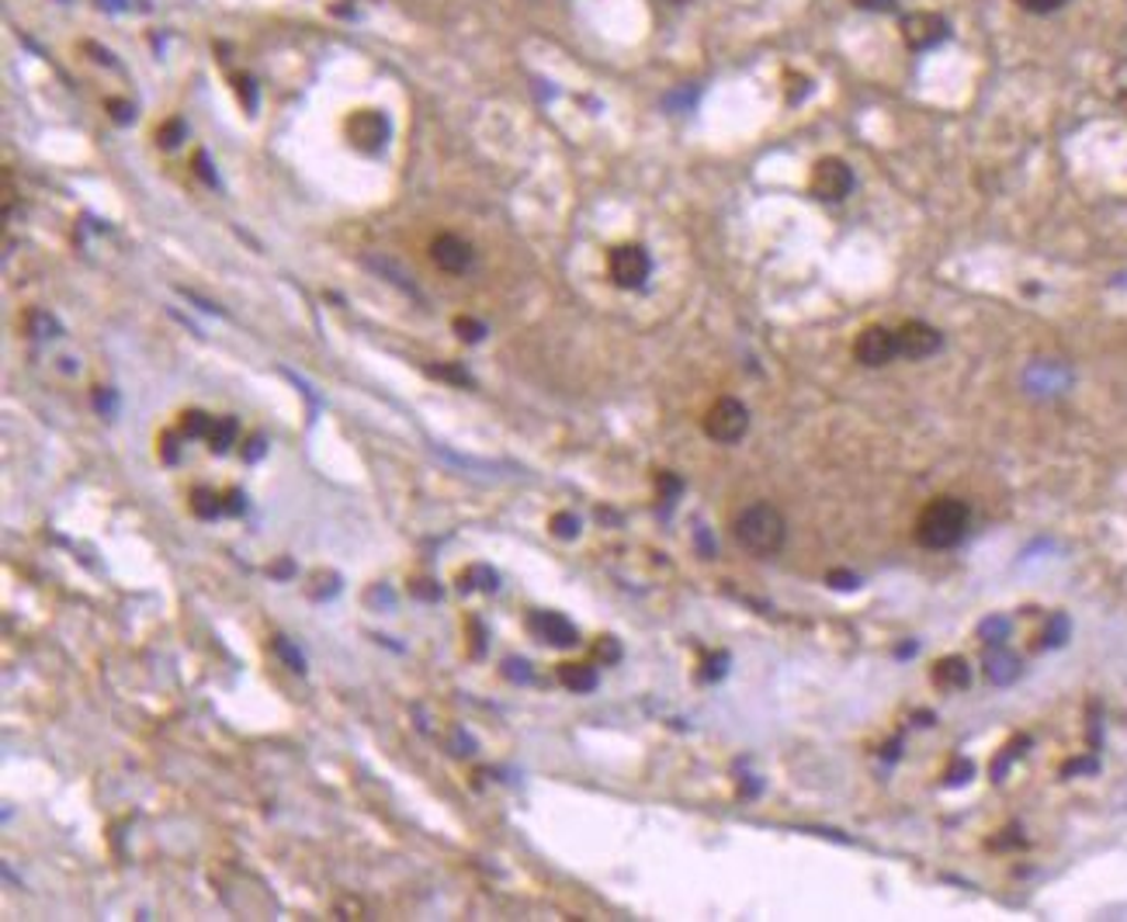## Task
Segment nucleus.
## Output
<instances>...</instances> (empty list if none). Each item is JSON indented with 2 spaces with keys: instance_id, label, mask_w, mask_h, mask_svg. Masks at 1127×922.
I'll return each mask as SVG.
<instances>
[{
  "instance_id": "f257e3e1",
  "label": "nucleus",
  "mask_w": 1127,
  "mask_h": 922,
  "mask_svg": "<svg viewBox=\"0 0 1127 922\" xmlns=\"http://www.w3.org/2000/svg\"><path fill=\"white\" fill-rule=\"evenodd\" d=\"M968 520H971V510H968L964 499L937 496L934 503H926L919 520H916V541L923 548H934V552L955 548L968 535Z\"/></svg>"
},
{
  "instance_id": "f03ea898",
  "label": "nucleus",
  "mask_w": 1127,
  "mask_h": 922,
  "mask_svg": "<svg viewBox=\"0 0 1127 922\" xmlns=\"http://www.w3.org/2000/svg\"><path fill=\"white\" fill-rule=\"evenodd\" d=\"M733 535H736V541L746 548V552L767 559V555H778L781 548H784L788 524H784L778 507H770V503H754V507H746L736 517Z\"/></svg>"
},
{
  "instance_id": "7ed1b4c3",
  "label": "nucleus",
  "mask_w": 1127,
  "mask_h": 922,
  "mask_svg": "<svg viewBox=\"0 0 1127 922\" xmlns=\"http://www.w3.org/2000/svg\"><path fill=\"white\" fill-rule=\"evenodd\" d=\"M749 430V409L733 400V395H725V400H718L708 416H704V434L712 437V441L718 445H736L743 441V434Z\"/></svg>"
},
{
  "instance_id": "20e7f679",
  "label": "nucleus",
  "mask_w": 1127,
  "mask_h": 922,
  "mask_svg": "<svg viewBox=\"0 0 1127 922\" xmlns=\"http://www.w3.org/2000/svg\"><path fill=\"white\" fill-rule=\"evenodd\" d=\"M607 271H611V281L617 284V289H643L649 271H652V260L646 254V247H638V244H622V247H614L611 257H607Z\"/></svg>"
},
{
  "instance_id": "39448f33",
  "label": "nucleus",
  "mask_w": 1127,
  "mask_h": 922,
  "mask_svg": "<svg viewBox=\"0 0 1127 922\" xmlns=\"http://www.w3.org/2000/svg\"><path fill=\"white\" fill-rule=\"evenodd\" d=\"M853 191V170L847 160L839 157H823L812 170V194L819 202H844V198Z\"/></svg>"
},
{
  "instance_id": "423d86ee",
  "label": "nucleus",
  "mask_w": 1127,
  "mask_h": 922,
  "mask_svg": "<svg viewBox=\"0 0 1127 922\" xmlns=\"http://www.w3.org/2000/svg\"><path fill=\"white\" fill-rule=\"evenodd\" d=\"M947 35H950L947 18H940L934 11H916L910 18H902V38H905V46H910L913 53L937 49Z\"/></svg>"
},
{
  "instance_id": "0eeeda50",
  "label": "nucleus",
  "mask_w": 1127,
  "mask_h": 922,
  "mask_svg": "<svg viewBox=\"0 0 1127 922\" xmlns=\"http://www.w3.org/2000/svg\"><path fill=\"white\" fill-rule=\"evenodd\" d=\"M895 355H899V340H895V329L889 326H868L864 334L853 340V358L864 368H881Z\"/></svg>"
},
{
  "instance_id": "6e6552de",
  "label": "nucleus",
  "mask_w": 1127,
  "mask_h": 922,
  "mask_svg": "<svg viewBox=\"0 0 1127 922\" xmlns=\"http://www.w3.org/2000/svg\"><path fill=\"white\" fill-rule=\"evenodd\" d=\"M895 340H899V355L910 361L934 358L944 344L940 329H934L930 323H905L902 329H895Z\"/></svg>"
},
{
  "instance_id": "1a4fd4ad",
  "label": "nucleus",
  "mask_w": 1127,
  "mask_h": 922,
  "mask_svg": "<svg viewBox=\"0 0 1127 922\" xmlns=\"http://www.w3.org/2000/svg\"><path fill=\"white\" fill-rule=\"evenodd\" d=\"M386 136H389V122L379 112L361 108V112H355L347 119V139L355 143L361 153H379L386 146Z\"/></svg>"
},
{
  "instance_id": "9d476101",
  "label": "nucleus",
  "mask_w": 1127,
  "mask_h": 922,
  "mask_svg": "<svg viewBox=\"0 0 1127 922\" xmlns=\"http://www.w3.org/2000/svg\"><path fill=\"white\" fill-rule=\"evenodd\" d=\"M431 260L437 263L440 271H448V274H466L472 268V247L466 244L461 236H437L434 244H431Z\"/></svg>"
},
{
  "instance_id": "9b49d317",
  "label": "nucleus",
  "mask_w": 1127,
  "mask_h": 922,
  "mask_svg": "<svg viewBox=\"0 0 1127 922\" xmlns=\"http://www.w3.org/2000/svg\"><path fill=\"white\" fill-rule=\"evenodd\" d=\"M527 628H532L542 642L559 645V649H569V645H577V642H580L577 628H572V625L562 618V614H556V610H538V614H532V618H527Z\"/></svg>"
},
{
  "instance_id": "f8f14e48",
  "label": "nucleus",
  "mask_w": 1127,
  "mask_h": 922,
  "mask_svg": "<svg viewBox=\"0 0 1127 922\" xmlns=\"http://www.w3.org/2000/svg\"><path fill=\"white\" fill-rule=\"evenodd\" d=\"M934 679L944 687V690H964L971 684V670L961 655H950V659H940L937 670H934Z\"/></svg>"
},
{
  "instance_id": "ddd939ff",
  "label": "nucleus",
  "mask_w": 1127,
  "mask_h": 922,
  "mask_svg": "<svg viewBox=\"0 0 1127 922\" xmlns=\"http://www.w3.org/2000/svg\"><path fill=\"white\" fill-rule=\"evenodd\" d=\"M559 679L572 694H590L596 687V670L583 666V663H566V666H559Z\"/></svg>"
},
{
  "instance_id": "4468645a",
  "label": "nucleus",
  "mask_w": 1127,
  "mask_h": 922,
  "mask_svg": "<svg viewBox=\"0 0 1127 922\" xmlns=\"http://www.w3.org/2000/svg\"><path fill=\"white\" fill-rule=\"evenodd\" d=\"M233 445H236V420L233 416H219V420H212V430H209V448H212V454H226Z\"/></svg>"
},
{
  "instance_id": "2eb2a0df",
  "label": "nucleus",
  "mask_w": 1127,
  "mask_h": 922,
  "mask_svg": "<svg viewBox=\"0 0 1127 922\" xmlns=\"http://www.w3.org/2000/svg\"><path fill=\"white\" fill-rule=\"evenodd\" d=\"M191 510H194V517H202V520H215L226 507H223V499H219L212 490L198 486V490L191 493Z\"/></svg>"
},
{
  "instance_id": "dca6fc26",
  "label": "nucleus",
  "mask_w": 1127,
  "mask_h": 922,
  "mask_svg": "<svg viewBox=\"0 0 1127 922\" xmlns=\"http://www.w3.org/2000/svg\"><path fill=\"white\" fill-rule=\"evenodd\" d=\"M209 430H212V416H209V413H202V409H188V413L181 416V434H185V437H209Z\"/></svg>"
},
{
  "instance_id": "f3484780",
  "label": "nucleus",
  "mask_w": 1127,
  "mask_h": 922,
  "mask_svg": "<svg viewBox=\"0 0 1127 922\" xmlns=\"http://www.w3.org/2000/svg\"><path fill=\"white\" fill-rule=\"evenodd\" d=\"M185 132H188V125H185L181 119H170V122H164V125L157 128V143H160L164 149H174V146H181Z\"/></svg>"
},
{
  "instance_id": "a211bd4d",
  "label": "nucleus",
  "mask_w": 1127,
  "mask_h": 922,
  "mask_svg": "<svg viewBox=\"0 0 1127 922\" xmlns=\"http://www.w3.org/2000/svg\"><path fill=\"white\" fill-rule=\"evenodd\" d=\"M271 645H275V652L284 659V666L295 670V673H305V659H302V652H299L289 639H284V634H278V639H275Z\"/></svg>"
},
{
  "instance_id": "6ab92c4d",
  "label": "nucleus",
  "mask_w": 1127,
  "mask_h": 922,
  "mask_svg": "<svg viewBox=\"0 0 1127 922\" xmlns=\"http://www.w3.org/2000/svg\"><path fill=\"white\" fill-rule=\"evenodd\" d=\"M455 334H458L461 340H466V344H479V340L486 337V326H482L479 319H472V316H458V319H455Z\"/></svg>"
},
{
  "instance_id": "aec40b11",
  "label": "nucleus",
  "mask_w": 1127,
  "mask_h": 922,
  "mask_svg": "<svg viewBox=\"0 0 1127 922\" xmlns=\"http://www.w3.org/2000/svg\"><path fill=\"white\" fill-rule=\"evenodd\" d=\"M551 535H556V538H577L580 535V520L577 517H572V514H556V517H551Z\"/></svg>"
},
{
  "instance_id": "412c9836",
  "label": "nucleus",
  "mask_w": 1127,
  "mask_h": 922,
  "mask_svg": "<svg viewBox=\"0 0 1127 922\" xmlns=\"http://www.w3.org/2000/svg\"><path fill=\"white\" fill-rule=\"evenodd\" d=\"M29 326H32V334H35V337H59V334H63L59 323H56L53 316H46V313H32Z\"/></svg>"
},
{
  "instance_id": "4be33fe9",
  "label": "nucleus",
  "mask_w": 1127,
  "mask_h": 922,
  "mask_svg": "<svg viewBox=\"0 0 1127 922\" xmlns=\"http://www.w3.org/2000/svg\"><path fill=\"white\" fill-rule=\"evenodd\" d=\"M94 406L101 416H115V406H119V395L115 389H108V385H98L94 389Z\"/></svg>"
},
{
  "instance_id": "5701e85b",
  "label": "nucleus",
  "mask_w": 1127,
  "mask_h": 922,
  "mask_svg": "<svg viewBox=\"0 0 1127 922\" xmlns=\"http://www.w3.org/2000/svg\"><path fill=\"white\" fill-rule=\"evenodd\" d=\"M427 375L434 379H445V382H455V385H472V379L466 375L461 368H445V364H431L427 368Z\"/></svg>"
},
{
  "instance_id": "b1692460",
  "label": "nucleus",
  "mask_w": 1127,
  "mask_h": 922,
  "mask_svg": "<svg viewBox=\"0 0 1127 922\" xmlns=\"http://www.w3.org/2000/svg\"><path fill=\"white\" fill-rule=\"evenodd\" d=\"M1016 4H1020L1024 11H1030V14H1051L1058 8H1065L1069 0H1016Z\"/></svg>"
},
{
  "instance_id": "393cba45",
  "label": "nucleus",
  "mask_w": 1127,
  "mask_h": 922,
  "mask_svg": "<svg viewBox=\"0 0 1127 922\" xmlns=\"http://www.w3.org/2000/svg\"><path fill=\"white\" fill-rule=\"evenodd\" d=\"M503 676H506V679H517V684H527V679H532V670H527L524 659H506V663H503Z\"/></svg>"
},
{
  "instance_id": "a878e982",
  "label": "nucleus",
  "mask_w": 1127,
  "mask_h": 922,
  "mask_svg": "<svg viewBox=\"0 0 1127 922\" xmlns=\"http://www.w3.org/2000/svg\"><path fill=\"white\" fill-rule=\"evenodd\" d=\"M853 8L860 11H874V14H895L899 0H853Z\"/></svg>"
},
{
  "instance_id": "bb28decb",
  "label": "nucleus",
  "mask_w": 1127,
  "mask_h": 922,
  "mask_svg": "<svg viewBox=\"0 0 1127 922\" xmlns=\"http://www.w3.org/2000/svg\"><path fill=\"white\" fill-rule=\"evenodd\" d=\"M236 94L243 98V104H247V112H254L257 108V87L250 77H236Z\"/></svg>"
},
{
  "instance_id": "cd10ccee",
  "label": "nucleus",
  "mask_w": 1127,
  "mask_h": 922,
  "mask_svg": "<svg viewBox=\"0 0 1127 922\" xmlns=\"http://www.w3.org/2000/svg\"><path fill=\"white\" fill-rule=\"evenodd\" d=\"M466 576L479 580V583H476L479 589H496V586H500V583H496V573H493V569H486V565H472Z\"/></svg>"
},
{
  "instance_id": "c85d7f7f",
  "label": "nucleus",
  "mask_w": 1127,
  "mask_h": 922,
  "mask_svg": "<svg viewBox=\"0 0 1127 922\" xmlns=\"http://www.w3.org/2000/svg\"><path fill=\"white\" fill-rule=\"evenodd\" d=\"M108 112H112V119H115L119 125H129L132 119H136V112H132V104H129V101H119V98L108 101Z\"/></svg>"
},
{
  "instance_id": "c756f323",
  "label": "nucleus",
  "mask_w": 1127,
  "mask_h": 922,
  "mask_svg": "<svg viewBox=\"0 0 1127 922\" xmlns=\"http://www.w3.org/2000/svg\"><path fill=\"white\" fill-rule=\"evenodd\" d=\"M194 170H198V178H202L205 184H219L215 167L209 164V153H194Z\"/></svg>"
},
{
  "instance_id": "7c9ffc66",
  "label": "nucleus",
  "mask_w": 1127,
  "mask_h": 922,
  "mask_svg": "<svg viewBox=\"0 0 1127 922\" xmlns=\"http://www.w3.org/2000/svg\"><path fill=\"white\" fill-rule=\"evenodd\" d=\"M223 507H226V514H243V510H247V496H243L239 490H230L226 499H223Z\"/></svg>"
},
{
  "instance_id": "2f4dec72",
  "label": "nucleus",
  "mask_w": 1127,
  "mask_h": 922,
  "mask_svg": "<svg viewBox=\"0 0 1127 922\" xmlns=\"http://www.w3.org/2000/svg\"><path fill=\"white\" fill-rule=\"evenodd\" d=\"M264 451H268V441H264V437L257 434V437H250V441H247V448H243V458H247V461H257Z\"/></svg>"
},
{
  "instance_id": "473e14b6",
  "label": "nucleus",
  "mask_w": 1127,
  "mask_h": 922,
  "mask_svg": "<svg viewBox=\"0 0 1127 922\" xmlns=\"http://www.w3.org/2000/svg\"><path fill=\"white\" fill-rule=\"evenodd\" d=\"M413 593H416V597H424V600H440V589L431 586V580H416V583H413Z\"/></svg>"
},
{
  "instance_id": "72a5a7b5",
  "label": "nucleus",
  "mask_w": 1127,
  "mask_h": 922,
  "mask_svg": "<svg viewBox=\"0 0 1127 922\" xmlns=\"http://www.w3.org/2000/svg\"><path fill=\"white\" fill-rule=\"evenodd\" d=\"M164 458L178 461V445H174V434H164Z\"/></svg>"
},
{
  "instance_id": "f704fd0d",
  "label": "nucleus",
  "mask_w": 1127,
  "mask_h": 922,
  "mask_svg": "<svg viewBox=\"0 0 1127 922\" xmlns=\"http://www.w3.org/2000/svg\"><path fill=\"white\" fill-rule=\"evenodd\" d=\"M292 573H295V565H292V562H278V565H275V576H281V580H284V576H292Z\"/></svg>"
},
{
  "instance_id": "c9c22d12",
  "label": "nucleus",
  "mask_w": 1127,
  "mask_h": 922,
  "mask_svg": "<svg viewBox=\"0 0 1127 922\" xmlns=\"http://www.w3.org/2000/svg\"><path fill=\"white\" fill-rule=\"evenodd\" d=\"M829 580H833V583H836V586H853V583H857V580H853V576H844V573H833V576H829Z\"/></svg>"
},
{
  "instance_id": "e433bc0d",
  "label": "nucleus",
  "mask_w": 1127,
  "mask_h": 922,
  "mask_svg": "<svg viewBox=\"0 0 1127 922\" xmlns=\"http://www.w3.org/2000/svg\"><path fill=\"white\" fill-rule=\"evenodd\" d=\"M601 652H604L607 659H617V645H614V642H604V645H601Z\"/></svg>"
}]
</instances>
